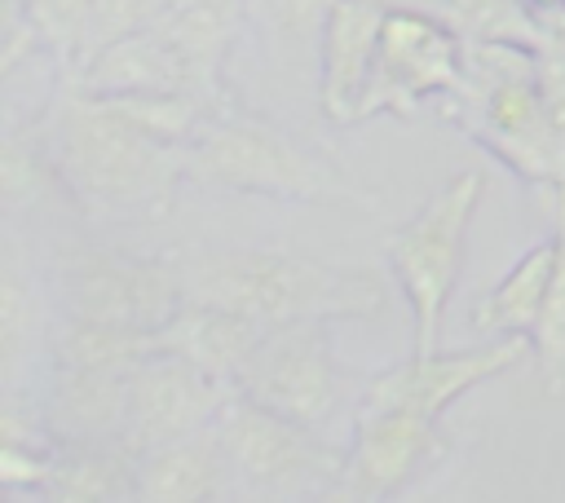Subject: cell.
Instances as JSON below:
<instances>
[{
  "mask_svg": "<svg viewBox=\"0 0 565 503\" xmlns=\"http://www.w3.org/2000/svg\"><path fill=\"white\" fill-rule=\"evenodd\" d=\"M66 199L97 216H163L185 176V146H172L106 97L71 88L40 124Z\"/></svg>",
  "mask_w": 565,
  "mask_h": 503,
  "instance_id": "cell-1",
  "label": "cell"
},
{
  "mask_svg": "<svg viewBox=\"0 0 565 503\" xmlns=\"http://www.w3.org/2000/svg\"><path fill=\"white\" fill-rule=\"evenodd\" d=\"M185 300L278 322L375 318L388 300V278L375 265L322 260L265 247H194L177 256Z\"/></svg>",
  "mask_w": 565,
  "mask_h": 503,
  "instance_id": "cell-2",
  "label": "cell"
},
{
  "mask_svg": "<svg viewBox=\"0 0 565 503\" xmlns=\"http://www.w3.org/2000/svg\"><path fill=\"white\" fill-rule=\"evenodd\" d=\"M185 181L221 194H256L287 203H358L371 207L362 190L340 181L322 159L300 150L291 137L252 115L207 110L185 141Z\"/></svg>",
  "mask_w": 565,
  "mask_h": 503,
  "instance_id": "cell-3",
  "label": "cell"
},
{
  "mask_svg": "<svg viewBox=\"0 0 565 503\" xmlns=\"http://www.w3.org/2000/svg\"><path fill=\"white\" fill-rule=\"evenodd\" d=\"M481 190H486L481 168H463L446 176L441 190L388 238V269L402 287V300L411 309V331H415L411 353L441 349V322L463 278V247H468V225L477 216Z\"/></svg>",
  "mask_w": 565,
  "mask_h": 503,
  "instance_id": "cell-4",
  "label": "cell"
},
{
  "mask_svg": "<svg viewBox=\"0 0 565 503\" xmlns=\"http://www.w3.org/2000/svg\"><path fill=\"white\" fill-rule=\"evenodd\" d=\"M216 441L230 463L234 494H340L344 485L349 450L243 393L225 402Z\"/></svg>",
  "mask_w": 565,
  "mask_h": 503,
  "instance_id": "cell-5",
  "label": "cell"
},
{
  "mask_svg": "<svg viewBox=\"0 0 565 503\" xmlns=\"http://www.w3.org/2000/svg\"><path fill=\"white\" fill-rule=\"evenodd\" d=\"M66 318H93L137 331H163L185 304L177 256H150L115 243H71L57 252Z\"/></svg>",
  "mask_w": 565,
  "mask_h": 503,
  "instance_id": "cell-6",
  "label": "cell"
},
{
  "mask_svg": "<svg viewBox=\"0 0 565 503\" xmlns=\"http://www.w3.org/2000/svg\"><path fill=\"white\" fill-rule=\"evenodd\" d=\"M234 393L296 419L327 428L344 402V371L331 349L327 322H278L260 335L247 366L234 379Z\"/></svg>",
  "mask_w": 565,
  "mask_h": 503,
  "instance_id": "cell-7",
  "label": "cell"
},
{
  "mask_svg": "<svg viewBox=\"0 0 565 503\" xmlns=\"http://www.w3.org/2000/svg\"><path fill=\"white\" fill-rule=\"evenodd\" d=\"M468 40L428 9H388L362 119L371 115H411L437 93H455L463 79Z\"/></svg>",
  "mask_w": 565,
  "mask_h": 503,
  "instance_id": "cell-8",
  "label": "cell"
},
{
  "mask_svg": "<svg viewBox=\"0 0 565 503\" xmlns=\"http://www.w3.org/2000/svg\"><path fill=\"white\" fill-rule=\"evenodd\" d=\"M234 388L216 375H207L199 362H190L177 349H154L128 371V397H124V446L141 459L146 450H159L168 441L207 432Z\"/></svg>",
  "mask_w": 565,
  "mask_h": 503,
  "instance_id": "cell-9",
  "label": "cell"
},
{
  "mask_svg": "<svg viewBox=\"0 0 565 503\" xmlns=\"http://www.w3.org/2000/svg\"><path fill=\"white\" fill-rule=\"evenodd\" d=\"M530 349H534L530 335H490L486 344L459 349V353H441V349L411 353L402 366L380 371L362 388L358 406H393V410H415V415L441 419L450 410V402H459L477 384L521 366Z\"/></svg>",
  "mask_w": 565,
  "mask_h": 503,
  "instance_id": "cell-10",
  "label": "cell"
},
{
  "mask_svg": "<svg viewBox=\"0 0 565 503\" xmlns=\"http://www.w3.org/2000/svg\"><path fill=\"white\" fill-rule=\"evenodd\" d=\"M446 450H450V441L441 432V419H428L415 410H393V406H358L340 494L393 499Z\"/></svg>",
  "mask_w": 565,
  "mask_h": 503,
  "instance_id": "cell-11",
  "label": "cell"
},
{
  "mask_svg": "<svg viewBox=\"0 0 565 503\" xmlns=\"http://www.w3.org/2000/svg\"><path fill=\"white\" fill-rule=\"evenodd\" d=\"M384 0H331L318 44V106L331 124H362V101L384 31Z\"/></svg>",
  "mask_w": 565,
  "mask_h": 503,
  "instance_id": "cell-12",
  "label": "cell"
},
{
  "mask_svg": "<svg viewBox=\"0 0 565 503\" xmlns=\"http://www.w3.org/2000/svg\"><path fill=\"white\" fill-rule=\"evenodd\" d=\"M243 18L247 0H172L168 13L154 22L185 71V88L207 110L221 101V71L243 31Z\"/></svg>",
  "mask_w": 565,
  "mask_h": 503,
  "instance_id": "cell-13",
  "label": "cell"
},
{
  "mask_svg": "<svg viewBox=\"0 0 565 503\" xmlns=\"http://www.w3.org/2000/svg\"><path fill=\"white\" fill-rule=\"evenodd\" d=\"M124 366H53L49 384V428L57 441H124V397H128Z\"/></svg>",
  "mask_w": 565,
  "mask_h": 503,
  "instance_id": "cell-14",
  "label": "cell"
},
{
  "mask_svg": "<svg viewBox=\"0 0 565 503\" xmlns=\"http://www.w3.org/2000/svg\"><path fill=\"white\" fill-rule=\"evenodd\" d=\"M225 494H234V481L216 441V424L137 459V499L146 503H207Z\"/></svg>",
  "mask_w": 565,
  "mask_h": 503,
  "instance_id": "cell-15",
  "label": "cell"
},
{
  "mask_svg": "<svg viewBox=\"0 0 565 503\" xmlns=\"http://www.w3.org/2000/svg\"><path fill=\"white\" fill-rule=\"evenodd\" d=\"M40 503H128L137 499V454L124 441H57Z\"/></svg>",
  "mask_w": 565,
  "mask_h": 503,
  "instance_id": "cell-16",
  "label": "cell"
},
{
  "mask_svg": "<svg viewBox=\"0 0 565 503\" xmlns=\"http://www.w3.org/2000/svg\"><path fill=\"white\" fill-rule=\"evenodd\" d=\"M71 88L84 93H190L185 71L172 53V44L159 35V26H146L137 35H124L93 53L75 75ZM194 97V93H190Z\"/></svg>",
  "mask_w": 565,
  "mask_h": 503,
  "instance_id": "cell-17",
  "label": "cell"
},
{
  "mask_svg": "<svg viewBox=\"0 0 565 503\" xmlns=\"http://www.w3.org/2000/svg\"><path fill=\"white\" fill-rule=\"evenodd\" d=\"M269 327L247 318V313H234V309H221V304H199V300H185L177 309V318L163 327V344L185 353L190 362H199L207 375L225 379L234 388L238 371L247 366L252 349L260 344Z\"/></svg>",
  "mask_w": 565,
  "mask_h": 503,
  "instance_id": "cell-18",
  "label": "cell"
},
{
  "mask_svg": "<svg viewBox=\"0 0 565 503\" xmlns=\"http://www.w3.org/2000/svg\"><path fill=\"white\" fill-rule=\"evenodd\" d=\"M552 265H556V243H534L477 304H472V331L477 335H534L543 300H547V282H552Z\"/></svg>",
  "mask_w": 565,
  "mask_h": 503,
  "instance_id": "cell-19",
  "label": "cell"
},
{
  "mask_svg": "<svg viewBox=\"0 0 565 503\" xmlns=\"http://www.w3.org/2000/svg\"><path fill=\"white\" fill-rule=\"evenodd\" d=\"M163 349V331H137L93 318H66L53 335V366H124Z\"/></svg>",
  "mask_w": 565,
  "mask_h": 503,
  "instance_id": "cell-20",
  "label": "cell"
},
{
  "mask_svg": "<svg viewBox=\"0 0 565 503\" xmlns=\"http://www.w3.org/2000/svg\"><path fill=\"white\" fill-rule=\"evenodd\" d=\"M53 194L66 199V185H62V172L49 154L44 132L40 128L35 132L31 128H9L4 141H0V203H4V212L35 207Z\"/></svg>",
  "mask_w": 565,
  "mask_h": 503,
  "instance_id": "cell-21",
  "label": "cell"
},
{
  "mask_svg": "<svg viewBox=\"0 0 565 503\" xmlns=\"http://www.w3.org/2000/svg\"><path fill=\"white\" fill-rule=\"evenodd\" d=\"M40 296H35V278L22 269L13 243L4 247V265H0V375L4 388L18 384V371L26 362V353L35 349L40 335Z\"/></svg>",
  "mask_w": 565,
  "mask_h": 503,
  "instance_id": "cell-22",
  "label": "cell"
},
{
  "mask_svg": "<svg viewBox=\"0 0 565 503\" xmlns=\"http://www.w3.org/2000/svg\"><path fill=\"white\" fill-rule=\"evenodd\" d=\"M556 265H552V282H547V300L539 313V327L530 335L534 344V371L547 397L565 393V185H556Z\"/></svg>",
  "mask_w": 565,
  "mask_h": 503,
  "instance_id": "cell-23",
  "label": "cell"
},
{
  "mask_svg": "<svg viewBox=\"0 0 565 503\" xmlns=\"http://www.w3.org/2000/svg\"><path fill=\"white\" fill-rule=\"evenodd\" d=\"M168 4H172V0H93L88 31H84V49H79L75 71H79L93 53H102L106 44H115V40H124V35H137V31L154 26V22L168 13ZM75 71H71V75H75Z\"/></svg>",
  "mask_w": 565,
  "mask_h": 503,
  "instance_id": "cell-24",
  "label": "cell"
},
{
  "mask_svg": "<svg viewBox=\"0 0 565 503\" xmlns=\"http://www.w3.org/2000/svg\"><path fill=\"white\" fill-rule=\"evenodd\" d=\"M31 9V22L40 26V40L44 49L66 62L75 71L79 62V49H84V31H88V13H93V0H26Z\"/></svg>",
  "mask_w": 565,
  "mask_h": 503,
  "instance_id": "cell-25",
  "label": "cell"
},
{
  "mask_svg": "<svg viewBox=\"0 0 565 503\" xmlns=\"http://www.w3.org/2000/svg\"><path fill=\"white\" fill-rule=\"evenodd\" d=\"M274 35L291 44V53H309L322 44V26L331 13V0H265Z\"/></svg>",
  "mask_w": 565,
  "mask_h": 503,
  "instance_id": "cell-26",
  "label": "cell"
},
{
  "mask_svg": "<svg viewBox=\"0 0 565 503\" xmlns=\"http://www.w3.org/2000/svg\"><path fill=\"white\" fill-rule=\"evenodd\" d=\"M40 49H44V40H40V26L31 22L26 0H0V75L9 79Z\"/></svg>",
  "mask_w": 565,
  "mask_h": 503,
  "instance_id": "cell-27",
  "label": "cell"
},
{
  "mask_svg": "<svg viewBox=\"0 0 565 503\" xmlns=\"http://www.w3.org/2000/svg\"><path fill=\"white\" fill-rule=\"evenodd\" d=\"M534 13H556V9H565V0H525Z\"/></svg>",
  "mask_w": 565,
  "mask_h": 503,
  "instance_id": "cell-28",
  "label": "cell"
}]
</instances>
